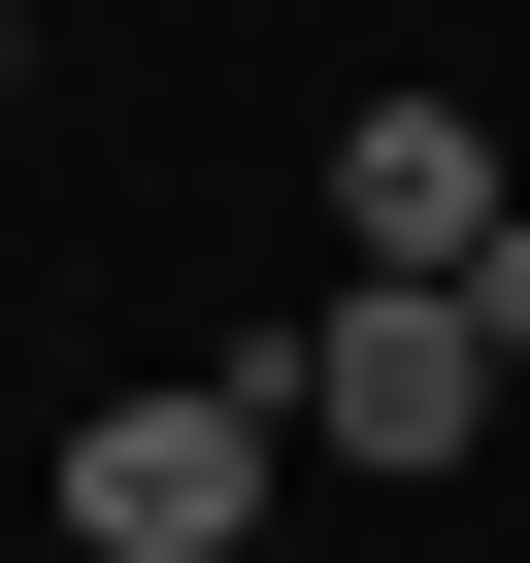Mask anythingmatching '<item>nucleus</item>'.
<instances>
[{
    "instance_id": "f257e3e1",
    "label": "nucleus",
    "mask_w": 530,
    "mask_h": 563,
    "mask_svg": "<svg viewBox=\"0 0 530 563\" xmlns=\"http://www.w3.org/2000/svg\"><path fill=\"white\" fill-rule=\"evenodd\" d=\"M265 398H299V464H464L497 431V332H464V265H332Z\"/></svg>"
},
{
    "instance_id": "f03ea898",
    "label": "nucleus",
    "mask_w": 530,
    "mask_h": 563,
    "mask_svg": "<svg viewBox=\"0 0 530 563\" xmlns=\"http://www.w3.org/2000/svg\"><path fill=\"white\" fill-rule=\"evenodd\" d=\"M265 464H299V398H265V365H166V398L67 431V563H232Z\"/></svg>"
},
{
    "instance_id": "7ed1b4c3",
    "label": "nucleus",
    "mask_w": 530,
    "mask_h": 563,
    "mask_svg": "<svg viewBox=\"0 0 530 563\" xmlns=\"http://www.w3.org/2000/svg\"><path fill=\"white\" fill-rule=\"evenodd\" d=\"M332 232H365V265H464V232H497V133H464V100H365V133H332Z\"/></svg>"
},
{
    "instance_id": "20e7f679",
    "label": "nucleus",
    "mask_w": 530,
    "mask_h": 563,
    "mask_svg": "<svg viewBox=\"0 0 530 563\" xmlns=\"http://www.w3.org/2000/svg\"><path fill=\"white\" fill-rule=\"evenodd\" d=\"M0 67H34V34H0Z\"/></svg>"
}]
</instances>
